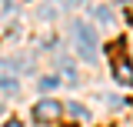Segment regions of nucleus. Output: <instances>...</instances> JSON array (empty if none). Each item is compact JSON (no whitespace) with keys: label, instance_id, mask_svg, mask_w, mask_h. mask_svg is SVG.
I'll use <instances>...</instances> for the list:
<instances>
[{"label":"nucleus","instance_id":"nucleus-1","mask_svg":"<svg viewBox=\"0 0 133 127\" xmlns=\"http://www.w3.org/2000/svg\"><path fill=\"white\" fill-rule=\"evenodd\" d=\"M110 54H113V77L123 84V87H133V63H130V57L123 54V40L120 44H113L110 47Z\"/></svg>","mask_w":133,"mask_h":127},{"label":"nucleus","instance_id":"nucleus-7","mask_svg":"<svg viewBox=\"0 0 133 127\" xmlns=\"http://www.w3.org/2000/svg\"><path fill=\"white\" fill-rule=\"evenodd\" d=\"M3 127H23V124H20V120H17V117H14V120H7V124H3Z\"/></svg>","mask_w":133,"mask_h":127},{"label":"nucleus","instance_id":"nucleus-4","mask_svg":"<svg viewBox=\"0 0 133 127\" xmlns=\"http://www.w3.org/2000/svg\"><path fill=\"white\" fill-rule=\"evenodd\" d=\"M53 87H60L57 77H43V80H40V90H53Z\"/></svg>","mask_w":133,"mask_h":127},{"label":"nucleus","instance_id":"nucleus-2","mask_svg":"<svg viewBox=\"0 0 133 127\" xmlns=\"http://www.w3.org/2000/svg\"><path fill=\"white\" fill-rule=\"evenodd\" d=\"M73 40H77V47H80L83 60H93V54H97V37H93V30H90L87 24H73Z\"/></svg>","mask_w":133,"mask_h":127},{"label":"nucleus","instance_id":"nucleus-5","mask_svg":"<svg viewBox=\"0 0 133 127\" xmlns=\"http://www.w3.org/2000/svg\"><path fill=\"white\" fill-rule=\"evenodd\" d=\"M0 87H3V90H17V80H14V77H7V74H3V80H0Z\"/></svg>","mask_w":133,"mask_h":127},{"label":"nucleus","instance_id":"nucleus-3","mask_svg":"<svg viewBox=\"0 0 133 127\" xmlns=\"http://www.w3.org/2000/svg\"><path fill=\"white\" fill-rule=\"evenodd\" d=\"M60 114H63V104H60V100H50V97L37 100V107H33V117H37V124H53Z\"/></svg>","mask_w":133,"mask_h":127},{"label":"nucleus","instance_id":"nucleus-6","mask_svg":"<svg viewBox=\"0 0 133 127\" xmlns=\"http://www.w3.org/2000/svg\"><path fill=\"white\" fill-rule=\"evenodd\" d=\"M66 111H70V114H73V117H87V111H83V107H80V104H70V107H66Z\"/></svg>","mask_w":133,"mask_h":127}]
</instances>
